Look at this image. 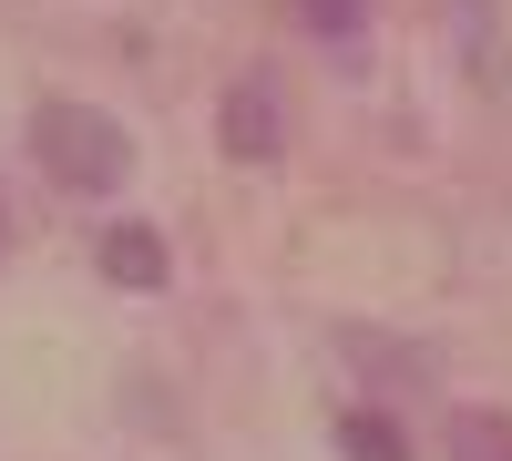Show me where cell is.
<instances>
[{
  "label": "cell",
  "mask_w": 512,
  "mask_h": 461,
  "mask_svg": "<svg viewBox=\"0 0 512 461\" xmlns=\"http://www.w3.org/2000/svg\"><path fill=\"white\" fill-rule=\"evenodd\" d=\"M31 154H41V175L72 185V195H113L134 175V134H123L103 103H41L31 113Z\"/></svg>",
  "instance_id": "6da1fadb"
},
{
  "label": "cell",
  "mask_w": 512,
  "mask_h": 461,
  "mask_svg": "<svg viewBox=\"0 0 512 461\" xmlns=\"http://www.w3.org/2000/svg\"><path fill=\"white\" fill-rule=\"evenodd\" d=\"M216 144H226L236 164H267V154L287 144V103H277L267 72H236V82H226V103H216Z\"/></svg>",
  "instance_id": "7a4b0ae2"
},
{
  "label": "cell",
  "mask_w": 512,
  "mask_h": 461,
  "mask_svg": "<svg viewBox=\"0 0 512 461\" xmlns=\"http://www.w3.org/2000/svg\"><path fill=\"white\" fill-rule=\"evenodd\" d=\"M103 277L113 287H164V236L154 226H113L103 236Z\"/></svg>",
  "instance_id": "3957f363"
},
{
  "label": "cell",
  "mask_w": 512,
  "mask_h": 461,
  "mask_svg": "<svg viewBox=\"0 0 512 461\" xmlns=\"http://www.w3.org/2000/svg\"><path fill=\"white\" fill-rule=\"evenodd\" d=\"M338 451H349V461H410L390 410H338Z\"/></svg>",
  "instance_id": "277c9868"
},
{
  "label": "cell",
  "mask_w": 512,
  "mask_h": 461,
  "mask_svg": "<svg viewBox=\"0 0 512 461\" xmlns=\"http://www.w3.org/2000/svg\"><path fill=\"white\" fill-rule=\"evenodd\" d=\"M451 461H512V421L502 410H461L451 421Z\"/></svg>",
  "instance_id": "5b68a950"
},
{
  "label": "cell",
  "mask_w": 512,
  "mask_h": 461,
  "mask_svg": "<svg viewBox=\"0 0 512 461\" xmlns=\"http://www.w3.org/2000/svg\"><path fill=\"white\" fill-rule=\"evenodd\" d=\"M297 21H308L318 41H349V31L369 21V0H297Z\"/></svg>",
  "instance_id": "8992f818"
}]
</instances>
